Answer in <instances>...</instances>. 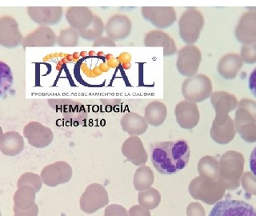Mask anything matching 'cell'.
<instances>
[{
	"instance_id": "cell-7",
	"label": "cell",
	"mask_w": 256,
	"mask_h": 216,
	"mask_svg": "<svg viewBox=\"0 0 256 216\" xmlns=\"http://www.w3.org/2000/svg\"><path fill=\"white\" fill-rule=\"evenodd\" d=\"M202 60V54L197 46L186 45L178 52L176 68L180 74L186 77L196 76Z\"/></svg>"
},
{
	"instance_id": "cell-14",
	"label": "cell",
	"mask_w": 256,
	"mask_h": 216,
	"mask_svg": "<svg viewBox=\"0 0 256 216\" xmlns=\"http://www.w3.org/2000/svg\"><path fill=\"white\" fill-rule=\"evenodd\" d=\"M174 116L178 126L186 130L196 128L200 120V110L197 104L186 100L181 101L176 105Z\"/></svg>"
},
{
	"instance_id": "cell-37",
	"label": "cell",
	"mask_w": 256,
	"mask_h": 216,
	"mask_svg": "<svg viewBox=\"0 0 256 216\" xmlns=\"http://www.w3.org/2000/svg\"><path fill=\"white\" fill-rule=\"evenodd\" d=\"M242 184L246 192L256 194V178L250 172H246L244 174Z\"/></svg>"
},
{
	"instance_id": "cell-13",
	"label": "cell",
	"mask_w": 256,
	"mask_h": 216,
	"mask_svg": "<svg viewBox=\"0 0 256 216\" xmlns=\"http://www.w3.org/2000/svg\"><path fill=\"white\" fill-rule=\"evenodd\" d=\"M24 136L30 146L44 148L49 146L54 140V134L50 128L38 122H30L24 126Z\"/></svg>"
},
{
	"instance_id": "cell-12",
	"label": "cell",
	"mask_w": 256,
	"mask_h": 216,
	"mask_svg": "<svg viewBox=\"0 0 256 216\" xmlns=\"http://www.w3.org/2000/svg\"><path fill=\"white\" fill-rule=\"evenodd\" d=\"M24 37L18 24L12 16L0 18V45L6 48H16L22 44Z\"/></svg>"
},
{
	"instance_id": "cell-23",
	"label": "cell",
	"mask_w": 256,
	"mask_h": 216,
	"mask_svg": "<svg viewBox=\"0 0 256 216\" xmlns=\"http://www.w3.org/2000/svg\"><path fill=\"white\" fill-rule=\"evenodd\" d=\"M120 124L122 130L130 136H142L148 129V124L144 116L134 112L124 114L120 120Z\"/></svg>"
},
{
	"instance_id": "cell-8",
	"label": "cell",
	"mask_w": 256,
	"mask_h": 216,
	"mask_svg": "<svg viewBox=\"0 0 256 216\" xmlns=\"http://www.w3.org/2000/svg\"><path fill=\"white\" fill-rule=\"evenodd\" d=\"M72 174L73 172L70 164L65 161H58L44 166L40 177L42 178V184L46 186L54 188L69 182Z\"/></svg>"
},
{
	"instance_id": "cell-39",
	"label": "cell",
	"mask_w": 256,
	"mask_h": 216,
	"mask_svg": "<svg viewBox=\"0 0 256 216\" xmlns=\"http://www.w3.org/2000/svg\"><path fill=\"white\" fill-rule=\"evenodd\" d=\"M238 108H244V110L253 117L256 122V102L248 98H244L238 104Z\"/></svg>"
},
{
	"instance_id": "cell-35",
	"label": "cell",
	"mask_w": 256,
	"mask_h": 216,
	"mask_svg": "<svg viewBox=\"0 0 256 216\" xmlns=\"http://www.w3.org/2000/svg\"><path fill=\"white\" fill-rule=\"evenodd\" d=\"M42 178L38 174H34L32 172H26L20 176L17 182V186L20 188L22 186H29L34 189V192H40L42 188Z\"/></svg>"
},
{
	"instance_id": "cell-24",
	"label": "cell",
	"mask_w": 256,
	"mask_h": 216,
	"mask_svg": "<svg viewBox=\"0 0 256 216\" xmlns=\"http://www.w3.org/2000/svg\"><path fill=\"white\" fill-rule=\"evenodd\" d=\"M24 149V140L18 132H6L0 138V152L4 156L10 157L18 156Z\"/></svg>"
},
{
	"instance_id": "cell-47",
	"label": "cell",
	"mask_w": 256,
	"mask_h": 216,
	"mask_svg": "<svg viewBox=\"0 0 256 216\" xmlns=\"http://www.w3.org/2000/svg\"><path fill=\"white\" fill-rule=\"evenodd\" d=\"M0 216H2V214H1V210H0Z\"/></svg>"
},
{
	"instance_id": "cell-10",
	"label": "cell",
	"mask_w": 256,
	"mask_h": 216,
	"mask_svg": "<svg viewBox=\"0 0 256 216\" xmlns=\"http://www.w3.org/2000/svg\"><path fill=\"white\" fill-rule=\"evenodd\" d=\"M144 20L158 29H166L172 26L177 18L176 10L172 6H142Z\"/></svg>"
},
{
	"instance_id": "cell-42",
	"label": "cell",
	"mask_w": 256,
	"mask_h": 216,
	"mask_svg": "<svg viewBox=\"0 0 256 216\" xmlns=\"http://www.w3.org/2000/svg\"><path fill=\"white\" fill-rule=\"evenodd\" d=\"M13 210L14 213V216H38V205L36 204L28 210H21L13 208Z\"/></svg>"
},
{
	"instance_id": "cell-22",
	"label": "cell",
	"mask_w": 256,
	"mask_h": 216,
	"mask_svg": "<svg viewBox=\"0 0 256 216\" xmlns=\"http://www.w3.org/2000/svg\"><path fill=\"white\" fill-rule=\"evenodd\" d=\"M94 14L86 6H70L66 12V20L74 30L86 29L94 20Z\"/></svg>"
},
{
	"instance_id": "cell-4",
	"label": "cell",
	"mask_w": 256,
	"mask_h": 216,
	"mask_svg": "<svg viewBox=\"0 0 256 216\" xmlns=\"http://www.w3.org/2000/svg\"><path fill=\"white\" fill-rule=\"evenodd\" d=\"M204 26V17L196 8H188L178 20V30L181 40L188 45L197 42Z\"/></svg>"
},
{
	"instance_id": "cell-28",
	"label": "cell",
	"mask_w": 256,
	"mask_h": 216,
	"mask_svg": "<svg viewBox=\"0 0 256 216\" xmlns=\"http://www.w3.org/2000/svg\"><path fill=\"white\" fill-rule=\"evenodd\" d=\"M36 192L29 186L18 188L14 193V208L18 210H25L30 209L36 204Z\"/></svg>"
},
{
	"instance_id": "cell-16",
	"label": "cell",
	"mask_w": 256,
	"mask_h": 216,
	"mask_svg": "<svg viewBox=\"0 0 256 216\" xmlns=\"http://www.w3.org/2000/svg\"><path fill=\"white\" fill-rule=\"evenodd\" d=\"M132 29V21L125 14H114L105 24L106 36L114 40V42L128 38L130 36Z\"/></svg>"
},
{
	"instance_id": "cell-25",
	"label": "cell",
	"mask_w": 256,
	"mask_h": 216,
	"mask_svg": "<svg viewBox=\"0 0 256 216\" xmlns=\"http://www.w3.org/2000/svg\"><path fill=\"white\" fill-rule=\"evenodd\" d=\"M244 65V61L238 54H230L222 56L218 64V72L226 80L236 78Z\"/></svg>"
},
{
	"instance_id": "cell-5",
	"label": "cell",
	"mask_w": 256,
	"mask_h": 216,
	"mask_svg": "<svg viewBox=\"0 0 256 216\" xmlns=\"http://www.w3.org/2000/svg\"><path fill=\"white\" fill-rule=\"evenodd\" d=\"M213 92L212 80L205 74H198L184 80L182 94L189 102H201L210 97Z\"/></svg>"
},
{
	"instance_id": "cell-44",
	"label": "cell",
	"mask_w": 256,
	"mask_h": 216,
	"mask_svg": "<svg viewBox=\"0 0 256 216\" xmlns=\"http://www.w3.org/2000/svg\"><path fill=\"white\" fill-rule=\"evenodd\" d=\"M248 82H248L249 89H250L252 94H254L256 97V68L250 73Z\"/></svg>"
},
{
	"instance_id": "cell-9",
	"label": "cell",
	"mask_w": 256,
	"mask_h": 216,
	"mask_svg": "<svg viewBox=\"0 0 256 216\" xmlns=\"http://www.w3.org/2000/svg\"><path fill=\"white\" fill-rule=\"evenodd\" d=\"M208 216H256V209L242 200L226 198L216 202Z\"/></svg>"
},
{
	"instance_id": "cell-40",
	"label": "cell",
	"mask_w": 256,
	"mask_h": 216,
	"mask_svg": "<svg viewBox=\"0 0 256 216\" xmlns=\"http://www.w3.org/2000/svg\"><path fill=\"white\" fill-rule=\"evenodd\" d=\"M188 216H206L205 210L201 204L198 202H192L186 208Z\"/></svg>"
},
{
	"instance_id": "cell-43",
	"label": "cell",
	"mask_w": 256,
	"mask_h": 216,
	"mask_svg": "<svg viewBox=\"0 0 256 216\" xmlns=\"http://www.w3.org/2000/svg\"><path fill=\"white\" fill-rule=\"evenodd\" d=\"M93 46H110V48H114L116 46V42L114 40H112V38H109L108 36H101L100 38L94 41L93 44Z\"/></svg>"
},
{
	"instance_id": "cell-27",
	"label": "cell",
	"mask_w": 256,
	"mask_h": 216,
	"mask_svg": "<svg viewBox=\"0 0 256 216\" xmlns=\"http://www.w3.org/2000/svg\"><path fill=\"white\" fill-rule=\"evenodd\" d=\"M168 116V108L164 102L153 101L148 104L145 108L144 118L149 125L160 126L162 125Z\"/></svg>"
},
{
	"instance_id": "cell-1",
	"label": "cell",
	"mask_w": 256,
	"mask_h": 216,
	"mask_svg": "<svg viewBox=\"0 0 256 216\" xmlns=\"http://www.w3.org/2000/svg\"><path fill=\"white\" fill-rule=\"evenodd\" d=\"M152 164L162 174H174L188 166L190 150L186 140L156 142L150 145Z\"/></svg>"
},
{
	"instance_id": "cell-15",
	"label": "cell",
	"mask_w": 256,
	"mask_h": 216,
	"mask_svg": "<svg viewBox=\"0 0 256 216\" xmlns=\"http://www.w3.org/2000/svg\"><path fill=\"white\" fill-rule=\"evenodd\" d=\"M28 16L41 26L56 25L62 20L64 9L61 6H30Z\"/></svg>"
},
{
	"instance_id": "cell-29",
	"label": "cell",
	"mask_w": 256,
	"mask_h": 216,
	"mask_svg": "<svg viewBox=\"0 0 256 216\" xmlns=\"http://www.w3.org/2000/svg\"><path fill=\"white\" fill-rule=\"evenodd\" d=\"M154 181V172L152 168L146 165L140 166L134 172L133 184L134 189L138 192H142L152 188Z\"/></svg>"
},
{
	"instance_id": "cell-2",
	"label": "cell",
	"mask_w": 256,
	"mask_h": 216,
	"mask_svg": "<svg viewBox=\"0 0 256 216\" xmlns=\"http://www.w3.org/2000/svg\"><path fill=\"white\" fill-rule=\"evenodd\" d=\"M218 181L225 189L234 190L240 186L244 168L242 154L237 152H228L220 158Z\"/></svg>"
},
{
	"instance_id": "cell-17",
	"label": "cell",
	"mask_w": 256,
	"mask_h": 216,
	"mask_svg": "<svg viewBox=\"0 0 256 216\" xmlns=\"http://www.w3.org/2000/svg\"><path fill=\"white\" fill-rule=\"evenodd\" d=\"M121 150L128 161L136 166H144L148 162V152L138 136H130L126 138L122 144Z\"/></svg>"
},
{
	"instance_id": "cell-20",
	"label": "cell",
	"mask_w": 256,
	"mask_h": 216,
	"mask_svg": "<svg viewBox=\"0 0 256 216\" xmlns=\"http://www.w3.org/2000/svg\"><path fill=\"white\" fill-rule=\"evenodd\" d=\"M57 42V36L49 26H40L24 38V48H50Z\"/></svg>"
},
{
	"instance_id": "cell-31",
	"label": "cell",
	"mask_w": 256,
	"mask_h": 216,
	"mask_svg": "<svg viewBox=\"0 0 256 216\" xmlns=\"http://www.w3.org/2000/svg\"><path fill=\"white\" fill-rule=\"evenodd\" d=\"M104 32H105V25L102 20L98 16H94L92 24L86 29L78 32L81 38L86 41L94 42L96 40L102 36Z\"/></svg>"
},
{
	"instance_id": "cell-3",
	"label": "cell",
	"mask_w": 256,
	"mask_h": 216,
	"mask_svg": "<svg viewBox=\"0 0 256 216\" xmlns=\"http://www.w3.org/2000/svg\"><path fill=\"white\" fill-rule=\"evenodd\" d=\"M188 190L192 198L201 200L205 204H216L225 194V188L218 180L196 177L190 181Z\"/></svg>"
},
{
	"instance_id": "cell-30",
	"label": "cell",
	"mask_w": 256,
	"mask_h": 216,
	"mask_svg": "<svg viewBox=\"0 0 256 216\" xmlns=\"http://www.w3.org/2000/svg\"><path fill=\"white\" fill-rule=\"evenodd\" d=\"M220 164L214 157L204 156L198 164V172L200 177L218 180Z\"/></svg>"
},
{
	"instance_id": "cell-32",
	"label": "cell",
	"mask_w": 256,
	"mask_h": 216,
	"mask_svg": "<svg viewBox=\"0 0 256 216\" xmlns=\"http://www.w3.org/2000/svg\"><path fill=\"white\" fill-rule=\"evenodd\" d=\"M138 204L148 210H154L161 202V194L157 189L150 188L138 192Z\"/></svg>"
},
{
	"instance_id": "cell-36",
	"label": "cell",
	"mask_w": 256,
	"mask_h": 216,
	"mask_svg": "<svg viewBox=\"0 0 256 216\" xmlns=\"http://www.w3.org/2000/svg\"><path fill=\"white\" fill-rule=\"evenodd\" d=\"M241 58L248 64L256 62V42L245 44L241 49Z\"/></svg>"
},
{
	"instance_id": "cell-6",
	"label": "cell",
	"mask_w": 256,
	"mask_h": 216,
	"mask_svg": "<svg viewBox=\"0 0 256 216\" xmlns=\"http://www.w3.org/2000/svg\"><path fill=\"white\" fill-rule=\"evenodd\" d=\"M109 196L108 190L101 184H90L80 197V209L86 214H92L108 206Z\"/></svg>"
},
{
	"instance_id": "cell-34",
	"label": "cell",
	"mask_w": 256,
	"mask_h": 216,
	"mask_svg": "<svg viewBox=\"0 0 256 216\" xmlns=\"http://www.w3.org/2000/svg\"><path fill=\"white\" fill-rule=\"evenodd\" d=\"M13 84L12 69L6 62L0 61V98L8 94Z\"/></svg>"
},
{
	"instance_id": "cell-26",
	"label": "cell",
	"mask_w": 256,
	"mask_h": 216,
	"mask_svg": "<svg viewBox=\"0 0 256 216\" xmlns=\"http://www.w3.org/2000/svg\"><path fill=\"white\" fill-rule=\"evenodd\" d=\"M236 126L230 116L224 124L213 122L210 128V137L218 144L230 142L236 136Z\"/></svg>"
},
{
	"instance_id": "cell-18",
	"label": "cell",
	"mask_w": 256,
	"mask_h": 216,
	"mask_svg": "<svg viewBox=\"0 0 256 216\" xmlns=\"http://www.w3.org/2000/svg\"><path fill=\"white\" fill-rule=\"evenodd\" d=\"M144 46L146 48H164V56L170 57L177 53L174 40L168 33L160 30H150L145 34Z\"/></svg>"
},
{
	"instance_id": "cell-45",
	"label": "cell",
	"mask_w": 256,
	"mask_h": 216,
	"mask_svg": "<svg viewBox=\"0 0 256 216\" xmlns=\"http://www.w3.org/2000/svg\"><path fill=\"white\" fill-rule=\"evenodd\" d=\"M250 168L252 173L256 177V146L252 150L250 157Z\"/></svg>"
},
{
	"instance_id": "cell-46",
	"label": "cell",
	"mask_w": 256,
	"mask_h": 216,
	"mask_svg": "<svg viewBox=\"0 0 256 216\" xmlns=\"http://www.w3.org/2000/svg\"><path fill=\"white\" fill-rule=\"evenodd\" d=\"M2 136H4V132H2V128L0 126V138H2Z\"/></svg>"
},
{
	"instance_id": "cell-33",
	"label": "cell",
	"mask_w": 256,
	"mask_h": 216,
	"mask_svg": "<svg viewBox=\"0 0 256 216\" xmlns=\"http://www.w3.org/2000/svg\"><path fill=\"white\" fill-rule=\"evenodd\" d=\"M80 34L74 28H68L61 30L57 37V44L62 48H74L78 45Z\"/></svg>"
},
{
	"instance_id": "cell-11",
	"label": "cell",
	"mask_w": 256,
	"mask_h": 216,
	"mask_svg": "<svg viewBox=\"0 0 256 216\" xmlns=\"http://www.w3.org/2000/svg\"><path fill=\"white\" fill-rule=\"evenodd\" d=\"M210 102L216 110L213 122L224 124L229 118V113L238 105V100L234 94L226 92H216L210 96Z\"/></svg>"
},
{
	"instance_id": "cell-41",
	"label": "cell",
	"mask_w": 256,
	"mask_h": 216,
	"mask_svg": "<svg viewBox=\"0 0 256 216\" xmlns=\"http://www.w3.org/2000/svg\"><path fill=\"white\" fill-rule=\"evenodd\" d=\"M128 216H152L150 210L144 208L141 205H134L128 210Z\"/></svg>"
},
{
	"instance_id": "cell-19",
	"label": "cell",
	"mask_w": 256,
	"mask_h": 216,
	"mask_svg": "<svg viewBox=\"0 0 256 216\" xmlns=\"http://www.w3.org/2000/svg\"><path fill=\"white\" fill-rule=\"evenodd\" d=\"M234 34L244 45L256 42V12H246L241 16Z\"/></svg>"
},
{
	"instance_id": "cell-38",
	"label": "cell",
	"mask_w": 256,
	"mask_h": 216,
	"mask_svg": "<svg viewBox=\"0 0 256 216\" xmlns=\"http://www.w3.org/2000/svg\"><path fill=\"white\" fill-rule=\"evenodd\" d=\"M104 216H129L128 212L124 206L118 204H110L106 206Z\"/></svg>"
},
{
	"instance_id": "cell-21",
	"label": "cell",
	"mask_w": 256,
	"mask_h": 216,
	"mask_svg": "<svg viewBox=\"0 0 256 216\" xmlns=\"http://www.w3.org/2000/svg\"><path fill=\"white\" fill-rule=\"evenodd\" d=\"M234 126L242 140L248 142H256V122L244 108L236 110Z\"/></svg>"
}]
</instances>
